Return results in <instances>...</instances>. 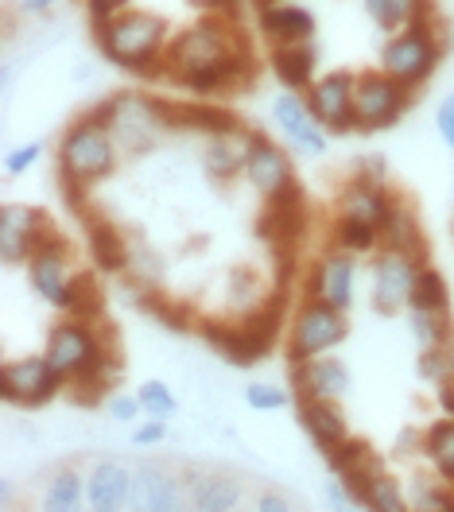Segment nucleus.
<instances>
[{
    "label": "nucleus",
    "instance_id": "1",
    "mask_svg": "<svg viewBox=\"0 0 454 512\" xmlns=\"http://www.w3.org/2000/svg\"><path fill=\"white\" fill-rule=\"evenodd\" d=\"M101 55L136 78H163L167 70V47H171V28L160 12H140L125 8L109 20L94 24Z\"/></svg>",
    "mask_w": 454,
    "mask_h": 512
},
{
    "label": "nucleus",
    "instance_id": "2",
    "mask_svg": "<svg viewBox=\"0 0 454 512\" xmlns=\"http://www.w3.org/2000/svg\"><path fill=\"white\" fill-rule=\"evenodd\" d=\"M90 117L98 125L109 128L113 144L129 156H140L148 148H156L167 128V101L163 97H144V94H113L105 97L101 105L90 109Z\"/></svg>",
    "mask_w": 454,
    "mask_h": 512
},
{
    "label": "nucleus",
    "instance_id": "3",
    "mask_svg": "<svg viewBox=\"0 0 454 512\" xmlns=\"http://www.w3.org/2000/svg\"><path fill=\"white\" fill-rule=\"evenodd\" d=\"M117 167V144L109 136V128L98 125L90 113L82 121L66 128L59 140V183L66 187H94Z\"/></svg>",
    "mask_w": 454,
    "mask_h": 512
},
{
    "label": "nucleus",
    "instance_id": "4",
    "mask_svg": "<svg viewBox=\"0 0 454 512\" xmlns=\"http://www.w3.org/2000/svg\"><path fill=\"white\" fill-rule=\"evenodd\" d=\"M237 28L222 20V16H210V20H202L195 28H187V32H179L171 39V47H167V78H175V82H183L187 74H198V70H206V66H218L233 59L241 47H245V39H237Z\"/></svg>",
    "mask_w": 454,
    "mask_h": 512
},
{
    "label": "nucleus",
    "instance_id": "5",
    "mask_svg": "<svg viewBox=\"0 0 454 512\" xmlns=\"http://www.w3.org/2000/svg\"><path fill=\"white\" fill-rule=\"evenodd\" d=\"M439 63H443V39H439V24L435 20L389 35L385 47H381V70L392 74L396 82H404L408 90L431 82V74H435Z\"/></svg>",
    "mask_w": 454,
    "mask_h": 512
},
{
    "label": "nucleus",
    "instance_id": "6",
    "mask_svg": "<svg viewBox=\"0 0 454 512\" xmlns=\"http://www.w3.org/2000/svg\"><path fill=\"white\" fill-rule=\"evenodd\" d=\"M412 105V90L404 82H396L385 70H365L357 74L354 90V125L357 132H385L392 128L404 109Z\"/></svg>",
    "mask_w": 454,
    "mask_h": 512
},
{
    "label": "nucleus",
    "instance_id": "7",
    "mask_svg": "<svg viewBox=\"0 0 454 512\" xmlns=\"http://www.w3.org/2000/svg\"><path fill=\"white\" fill-rule=\"evenodd\" d=\"M47 361L63 373L66 381H74L78 373H90V369H98L105 361H113V353L101 342L98 322L70 319V322H59L51 330V338H47Z\"/></svg>",
    "mask_w": 454,
    "mask_h": 512
},
{
    "label": "nucleus",
    "instance_id": "8",
    "mask_svg": "<svg viewBox=\"0 0 454 512\" xmlns=\"http://www.w3.org/2000/svg\"><path fill=\"white\" fill-rule=\"evenodd\" d=\"M66 377L43 357H20V361H8L0 369V392L8 404H20V408H43L51 404L59 392L66 388Z\"/></svg>",
    "mask_w": 454,
    "mask_h": 512
},
{
    "label": "nucleus",
    "instance_id": "9",
    "mask_svg": "<svg viewBox=\"0 0 454 512\" xmlns=\"http://www.w3.org/2000/svg\"><path fill=\"white\" fill-rule=\"evenodd\" d=\"M350 334V322L346 311L319 303V299H307L295 315L292 326V361H307V357H323L330 353L342 338Z\"/></svg>",
    "mask_w": 454,
    "mask_h": 512
},
{
    "label": "nucleus",
    "instance_id": "10",
    "mask_svg": "<svg viewBox=\"0 0 454 512\" xmlns=\"http://www.w3.org/2000/svg\"><path fill=\"white\" fill-rule=\"evenodd\" d=\"M59 233L51 229L47 214L35 210V206H20V202H8L0 210V256L4 264H20V260H32L39 249H47Z\"/></svg>",
    "mask_w": 454,
    "mask_h": 512
},
{
    "label": "nucleus",
    "instance_id": "11",
    "mask_svg": "<svg viewBox=\"0 0 454 512\" xmlns=\"http://www.w3.org/2000/svg\"><path fill=\"white\" fill-rule=\"evenodd\" d=\"M354 90H357V74H350V70H330V74H323V78L307 90V105H311L315 121H319L326 132H334V136L357 132Z\"/></svg>",
    "mask_w": 454,
    "mask_h": 512
},
{
    "label": "nucleus",
    "instance_id": "12",
    "mask_svg": "<svg viewBox=\"0 0 454 512\" xmlns=\"http://www.w3.org/2000/svg\"><path fill=\"white\" fill-rule=\"evenodd\" d=\"M416 276H420L416 256L396 253V249H385L377 256L373 260V307H377V315H396L400 307H408Z\"/></svg>",
    "mask_w": 454,
    "mask_h": 512
},
{
    "label": "nucleus",
    "instance_id": "13",
    "mask_svg": "<svg viewBox=\"0 0 454 512\" xmlns=\"http://www.w3.org/2000/svg\"><path fill=\"white\" fill-rule=\"evenodd\" d=\"M272 121L280 125V132L288 136L295 152H303L307 160H323L326 156V128L315 121L307 97H295L292 90H284L272 101Z\"/></svg>",
    "mask_w": 454,
    "mask_h": 512
},
{
    "label": "nucleus",
    "instance_id": "14",
    "mask_svg": "<svg viewBox=\"0 0 454 512\" xmlns=\"http://www.w3.org/2000/svg\"><path fill=\"white\" fill-rule=\"evenodd\" d=\"M191 493L179 485L175 474L163 466H136L132 470V501L129 512H187Z\"/></svg>",
    "mask_w": 454,
    "mask_h": 512
},
{
    "label": "nucleus",
    "instance_id": "15",
    "mask_svg": "<svg viewBox=\"0 0 454 512\" xmlns=\"http://www.w3.org/2000/svg\"><path fill=\"white\" fill-rule=\"evenodd\" d=\"M245 179H249L253 191L264 194V198H272V194H280L284 187H292L295 171H292L288 152H284L280 144H272L268 136L253 132V136H249V156H245Z\"/></svg>",
    "mask_w": 454,
    "mask_h": 512
},
{
    "label": "nucleus",
    "instance_id": "16",
    "mask_svg": "<svg viewBox=\"0 0 454 512\" xmlns=\"http://www.w3.org/2000/svg\"><path fill=\"white\" fill-rule=\"evenodd\" d=\"M292 388L299 400H338L350 392V369L338 357H307L292 361Z\"/></svg>",
    "mask_w": 454,
    "mask_h": 512
},
{
    "label": "nucleus",
    "instance_id": "17",
    "mask_svg": "<svg viewBox=\"0 0 454 512\" xmlns=\"http://www.w3.org/2000/svg\"><path fill=\"white\" fill-rule=\"evenodd\" d=\"M257 28L260 35L268 39V47H280V43H307L319 32V20L307 4H268V8H257Z\"/></svg>",
    "mask_w": 454,
    "mask_h": 512
},
{
    "label": "nucleus",
    "instance_id": "18",
    "mask_svg": "<svg viewBox=\"0 0 454 512\" xmlns=\"http://www.w3.org/2000/svg\"><path fill=\"white\" fill-rule=\"evenodd\" d=\"M307 291L319 303H330L338 311H350V303H354V260H350V253L319 256L315 272L307 276Z\"/></svg>",
    "mask_w": 454,
    "mask_h": 512
},
{
    "label": "nucleus",
    "instance_id": "19",
    "mask_svg": "<svg viewBox=\"0 0 454 512\" xmlns=\"http://www.w3.org/2000/svg\"><path fill=\"white\" fill-rule=\"evenodd\" d=\"M132 470L121 462H98L86 478V505L90 512H129Z\"/></svg>",
    "mask_w": 454,
    "mask_h": 512
},
{
    "label": "nucleus",
    "instance_id": "20",
    "mask_svg": "<svg viewBox=\"0 0 454 512\" xmlns=\"http://www.w3.org/2000/svg\"><path fill=\"white\" fill-rule=\"evenodd\" d=\"M268 66H272V74L280 78V86L284 90H292V94H307L319 78H315V66H319V47H315V39H307V43H280V47H272V55H268Z\"/></svg>",
    "mask_w": 454,
    "mask_h": 512
},
{
    "label": "nucleus",
    "instance_id": "21",
    "mask_svg": "<svg viewBox=\"0 0 454 512\" xmlns=\"http://www.w3.org/2000/svg\"><path fill=\"white\" fill-rule=\"evenodd\" d=\"M28 276H32V288L39 299H47L51 307H63L66 291H70V272H66V245L63 237H55L47 249L28 260Z\"/></svg>",
    "mask_w": 454,
    "mask_h": 512
},
{
    "label": "nucleus",
    "instance_id": "22",
    "mask_svg": "<svg viewBox=\"0 0 454 512\" xmlns=\"http://www.w3.org/2000/svg\"><path fill=\"white\" fill-rule=\"evenodd\" d=\"M295 416H299L303 431L315 439V447L319 450L338 447V443L350 435L342 412L334 408V400H299V404H295Z\"/></svg>",
    "mask_w": 454,
    "mask_h": 512
},
{
    "label": "nucleus",
    "instance_id": "23",
    "mask_svg": "<svg viewBox=\"0 0 454 512\" xmlns=\"http://www.w3.org/2000/svg\"><path fill=\"white\" fill-rule=\"evenodd\" d=\"M202 338L210 342V350H218L233 365H257L264 353L253 346V338L245 334V322H222V319H206L202 326Z\"/></svg>",
    "mask_w": 454,
    "mask_h": 512
},
{
    "label": "nucleus",
    "instance_id": "24",
    "mask_svg": "<svg viewBox=\"0 0 454 512\" xmlns=\"http://www.w3.org/2000/svg\"><path fill=\"white\" fill-rule=\"evenodd\" d=\"M249 136L253 132H245V128L226 132V136H210V148L202 156L206 175L218 179V183H229L233 175H241L245 171V156H249Z\"/></svg>",
    "mask_w": 454,
    "mask_h": 512
},
{
    "label": "nucleus",
    "instance_id": "25",
    "mask_svg": "<svg viewBox=\"0 0 454 512\" xmlns=\"http://www.w3.org/2000/svg\"><path fill=\"white\" fill-rule=\"evenodd\" d=\"M392 210V198L381 191V183H365L354 179L346 191H342V218H357V222H369L373 229H381Z\"/></svg>",
    "mask_w": 454,
    "mask_h": 512
},
{
    "label": "nucleus",
    "instance_id": "26",
    "mask_svg": "<svg viewBox=\"0 0 454 512\" xmlns=\"http://www.w3.org/2000/svg\"><path fill=\"white\" fill-rule=\"evenodd\" d=\"M241 481L229 474H198L191 478V512H237Z\"/></svg>",
    "mask_w": 454,
    "mask_h": 512
},
{
    "label": "nucleus",
    "instance_id": "27",
    "mask_svg": "<svg viewBox=\"0 0 454 512\" xmlns=\"http://www.w3.org/2000/svg\"><path fill=\"white\" fill-rule=\"evenodd\" d=\"M86 237H90V253L98 260L101 272H129V241L117 233V225L105 218H86Z\"/></svg>",
    "mask_w": 454,
    "mask_h": 512
},
{
    "label": "nucleus",
    "instance_id": "28",
    "mask_svg": "<svg viewBox=\"0 0 454 512\" xmlns=\"http://www.w3.org/2000/svg\"><path fill=\"white\" fill-rule=\"evenodd\" d=\"M381 241H385V249H396V253L423 256V229L416 222V210L404 198H392L389 218L381 225Z\"/></svg>",
    "mask_w": 454,
    "mask_h": 512
},
{
    "label": "nucleus",
    "instance_id": "29",
    "mask_svg": "<svg viewBox=\"0 0 454 512\" xmlns=\"http://www.w3.org/2000/svg\"><path fill=\"white\" fill-rule=\"evenodd\" d=\"M66 315H74L78 322H101V311H105V295H101V284L98 276H90V272H74V280H70V291H66L63 307Z\"/></svg>",
    "mask_w": 454,
    "mask_h": 512
},
{
    "label": "nucleus",
    "instance_id": "30",
    "mask_svg": "<svg viewBox=\"0 0 454 512\" xmlns=\"http://www.w3.org/2000/svg\"><path fill=\"white\" fill-rule=\"evenodd\" d=\"M412 311H431V315H443L451 307V291H447V280L423 264L416 284H412V299H408Z\"/></svg>",
    "mask_w": 454,
    "mask_h": 512
},
{
    "label": "nucleus",
    "instance_id": "31",
    "mask_svg": "<svg viewBox=\"0 0 454 512\" xmlns=\"http://www.w3.org/2000/svg\"><path fill=\"white\" fill-rule=\"evenodd\" d=\"M423 450L431 454L435 470L454 485V419L451 416L431 423V427L423 431Z\"/></svg>",
    "mask_w": 454,
    "mask_h": 512
},
{
    "label": "nucleus",
    "instance_id": "32",
    "mask_svg": "<svg viewBox=\"0 0 454 512\" xmlns=\"http://www.w3.org/2000/svg\"><path fill=\"white\" fill-rule=\"evenodd\" d=\"M82 497H86L82 478L74 470H59L47 485V493H43V512H86Z\"/></svg>",
    "mask_w": 454,
    "mask_h": 512
},
{
    "label": "nucleus",
    "instance_id": "33",
    "mask_svg": "<svg viewBox=\"0 0 454 512\" xmlns=\"http://www.w3.org/2000/svg\"><path fill=\"white\" fill-rule=\"evenodd\" d=\"M408 330H412V338H416L420 350H439L443 342L454 338V326H451V319H447V311H443V315L412 311V315H408Z\"/></svg>",
    "mask_w": 454,
    "mask_h": 512
},
{
    "label": "nucleus",
    "instance_id": "34",
    "mask_svg": "<svg viewBox=\"0 0 454 512\" xmlns=\"http://www.w3.org/2000/svg\"><path fill=\"white\" fill-rule=\"evenodd\" d=\"M361 505H365L369 512H412L408 497H404V489H400L389 474H373V478H369Z\"/></svg>",
    "mask_w": 454,
    "mask_h": 512
},
{
    "label": "nucleus",
    "instance_id": "35",
    "mask_svg": "<svg viewBox=\"0 0 454 512\" xmlns=\"http://www.w3.org/2000/svg\"><path fill=\"white\" fill-rule=\"evenodd\" d=\"M334 241H338L342 253H369L381 241V229H373L369 222H357V218H342L334 229Z\"/></svg>",
    "mask_w": 454,
    "mask_h": 512
},
{
    "label": "nucleus",
    "instance_id": "36",
    "mask_svg": "<svg viewBox=\"0 0 454 512\" xmlns=\"http://www.w3.org/2000/svg\"><path fill=\"white\" fill-rule=\"evenodd\" d=\"M416 373L431 384H447L454 381V338L443 342L439 350H420V361H416Z\"/></svg>",
    "mask_w": 454,
    "mask_h": 512
},
{
    "label": "nucleus",
    "instance_id": "37",
    "mask_svg": "<svg viewBox=\"0 0 454 512\" xmlns=\"http://www.w3.org/2000/svg\"><path fill=\"white\" fill-rule=\"evenodd\" d=\"M140 404H144V412L152 419H167V416H175L179 412V400H175V392L167 388L163 381H144L140 384Z\"/></svg>",
    "mask_w": 454,
    "mask_h": 512
},
{
    "label": "nucleus",
    "instance_id": "38",
    "mask_svg": "<svg viewBox=\"0 0 454 512\" xmlns=\"http://www.w3.org/2000/svg\"><path fill=\"white\" fill-rule=\"evenodd\" d=\"M245 400H249V408L253 412H280V408H288V388H280V384H268V381H257L245 388Z\"/></svg>",
    "mask_w": 454,
    "mask_h": 512
},
{
    "label": "nucleus",
    "instance_id": "39",
    "mask_svg": "<svg viewBox=\"0 0 454 512\" xmlns=\"http://www.w3.org/2000/svg\"><path fill=\"white\" fill-rule=\"evenodd\" d=\"M129 276L140 284V288H160L163 280V264L156 253H148V249H132L129 256Z\"/></svg>",
    "mask_w": 454,
    "mask_h": 512
},
{
    "label": "nucleus",
    "instance_id": "40",
    "mask_svg": "<svg viewBox=\"0 0 454 512\" xmlns=\"http://www.w3.org/2000/svg\"><path fill=\"white\" fill-rule=\"evenodd\" d=\"M408 505H412V512H454V493L435 489V485H427V481H416Z\"/></svg>",
    "mask_w": 454,
    "mask_h": 512
},
{
    "label": "nucleus",
    "instance_id": "41",
    "mask_svg": "<svg viewBox=\"0 0 454 512\" xmlns=\"http://www.w3.org/2000/svg\"><path fill=\"white\" fill-rule=\"evenodd\" d=\"M361 12L373 20V28H381L385 35L400 32V12H396V0H361Z\"/></svg>",
    "mask_w": 454,
    "mask_h": 512
},
{
    "label": "nucleus",
    "instance_id": "42",
    "mask_svg": "<svg viewBox=\"0 0 454 512\" xmlns=\"http://www.w3.org/2000/svg\"><path fill=\"white\" fill-rule=\"evenodd\" d=\"M39 156H43V144H39V140L24 144V148H12V152L4 156V171H8V175H24L28 167H35Z\"/></svg>",
    "mask_w": 454,
    "mask_h": 512
},
{
    "label": "nucleus",
    "instance_id": "43",
    "mask_svg": "<svg viewBox=\"0 0 454 512\" xmlns=\"http://www.w3.org/2000/svg\"><path fill=\"white\" fill-rule=\"evenodd\" d=\"M354 493H350V485L342 478H330L326 481V505H330V512H354Z\"/></svg>",
    "mask_w": 454,
    "mask_h": 512
},
{
    "label": "nucleus",
    "instance_id": "44",
    "mask_svg": "<svg viewBox=\"0 0 454 512\" xmlns=\"http://www.w3.org/2000/svg\"><path fill=\"white\" fill-rule=\"evenodd\" d=\"M435 128H439V140L454 152V94H447L439 101V113H435Z\"/></svg>",
    "mask_w": 454,
    "mask_h": 512
},
{
    "label": "nucleus",
    "instance_id": "45",
    "mask_svg": "<svg viewBox=\"0 0 454 512\" xmlns=\"http://www.w3.org/2000/svg\"><path fill=\"white\" fill-rule=\"evenodd\" d=\"M191 8L198 12H210V16H222L229 24H237V16H241V8H237V0H187Z\"/></svg>",
    "mask_w": 454,
    "mask_h": 512
},
{
    "label": "nucleus",
    "instance_id": "46",
    "mask_svg": "<svg viewBox=\"0 0 454 512\" xmlns=\"http://www.w3.org/2000/svg\"><path fill=\"white\" fill-rule=\"evenodd\" d=\"M140 412H144L140 396H113V400H109V416L117 419V423H132Z\"/></svg>",
    "mask_w": 454,
    "mask_h": 512
},
{
    "label": "nucleus",
    "instance_id": "47",
    "mask_svg": "<svg viewBox=\"0 0 454 512\" xmlns=\"http://www.w3.org/2000/svg\"><path fill=\"white\" fill-rule=\"evenodd\" d=\"M385 171H389V163H385V156H361L357 160V179H365V183H385Z\"/></svg>",
    "mask_w": 454,
    "mask_h": 512
},
{
    "label": "nucleus",
    "instance_id": "48",
    "mask_svg": "<svg viewBox=\"0 0 454 512\" xmlns=\"http://www.w3.org/2000/svg\"><path fill=\"white\" fill-rule=\"evenodd\" d=\"M132 0H86V12H90V20L101 24V20H109V16H117V12H125Z\"/></svg>",
    "mask_w": 454,
    "mask_h": 512
},
{
    "label": "nucleus",
    "instance_id": "49",
    "mask_svg": "<svg viewBox=\"0 0 454 512\" xmlns=\"http://www.w3.org/2000/svg\"><path fill=\"white\" fill-rule=\"evenodd\" d=\"M163 435H167L163 419H148V423H144V427H140V431L132 435V443H136V447H156Z\"/></svg>",
    "mask_w": 454,
    "mask_h": 512
},
{
    "label": "nucleus",
    "instance_id": "50",
    "mask_svg": "<svg viewBox=\"0 0 454 512\" xmlns=\"http://www.w3.org/2000/svg\"><path fill=\"white\" fill-rule=\"evenodd\" d=\"M257 512H292V505H288L280 493H264L257 501Z\"/></svg>",
    "mask_w": 454,
    "mask_h": 512
},
{
    "label": "nucleus",
    "instance_id": "51",
    "mask_svg": "<svg viewBox=\"0 0 454 512\" xmlns=\"http://www.w3.org/2000/svg\"><path fill=\"white\" fill-rule=\"evenodd\" d=\"M55 4L59 0H20V12L24 16H47V12H55Z\"/></svg>",
    "mask_w": 454,
    "mask_h": 512
},
{
    "label": "nucleus",
    "instance_id": "52",
    "mask_svg": "<svg viewBox=\"0 0 454 512\" xmlns=\"http://www.w3.org/2000/svg\"><path fill=\"white\" fill-rule=\"evenodd\" d=\"M416 447H423L420 431H412V427H404V431H400V439H396V450L404 454V450H416Z\"/></svg>",
    "mask_w": 454,
    "mask_h": 512
},
{
    "label": "nucleus",
    "instance_id": "53",
    "mask_svg": "<svg viewBox=\"0 0 454 512\" xmlns=\"http://www.w3.org/2000/svg\"><path fill=\"white\" fill-rule=\"evenodd\" d=\"M439 404H443V412L454 419V381L439 384Z\"/></svg>",
    "mask_w": 454,
    "mask_h": 512
},
{
    "label": "nucleus",
    "instance_id": "54",
    "mask_svg": "<svg viewBox=\"0 0 454 512\" xmlns=\"http://www.w3.org/2000/svg\"><path fill=\"white\" fill-rule=\"evenodd\" d=\"M268 4H280V0H253V8H268Z\"/></svg>",
    "mask_w": 454,
    "mask_h": 512
},
{
    "label": "nucleus",
    "instance_id": "55",
    "mask_svg": "<svg viewBox=\"0 0 454 512\" xmlns=\"http://www.w3.org/2000/svg\"><path fill=\"white\" fill-rule=\"evenodd\" d=\"M451 43H454V20H451Z\"/></svg>",
    "mask_w": 454,
    "mask_h": 512
},
{
    "label": "nucleus",
    "instance_id": "56",
    "mask_svg": "<svg viewBox=\"0 0 454 512\" xmlns=\"http://www.w3.org/2000/svg\"><path fill=\"white\" fill-rule=\"evenodd\" d=\"M354 512H365V505H357V509Z\"/></svg>",
    "mask_w": 454,
    "mask_h": 512
}]
</instances>
